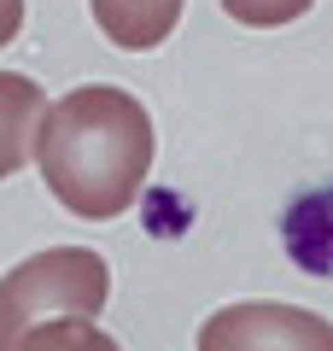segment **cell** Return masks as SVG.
<instances>
[{
    "label": "cell",
    "instance_id": "8",
    "mask_svg": "<svg viewBox=\"0 0 333 351\" xmlns=\"http://www.w3.org/2000/svg\"><path fill=\"white\" fill-rule=\"evenodd\" d=\"M24 29V0H0V47Z\"/></svg>",
    "mask_w": 333,
    "mask_h": 351
},
{
    "label": "cell",
    "instance_id": "4",
    "mask_svg": "<svg viewBox=\"0 0 333 351\" xmlns=\"http://www.w3.org/2000/svg\"><path fill=\"white\" fill-rule=\"evenodd\" d=\"M41 117H47V94H41V82L0 71V182L29 164L36 135H41Z\"/></svg>",
    "mask_w": 333,
    "mask_h": 351
},
{
    "label": "cell",
    "instance_id": "7",
    "mask_svg": "<svg viewBox=\"0 0 333 351\" xmlns=\"http://www.w3.org/2000/svg\"><path fill=\"white\" fill-rule=\"evenodd\" d=\"M316 0H222V12L234 18V24L246 29H275V24H293V18H304Z\"/></svg>",
    "mask_w": 333,
    "mask_h": 351
},
{
    "label": "cell",
    "instance_id": "6",
    "mask_svg": "<svg viewBox=\"0 0 333 351\" xmlns=\"http://www.w3.org/2000/svg\"><path fill=\"white\" fill-rule=\"evenodd\" d=\"M18 351H123L106 328H94L88 316H71V322H47L24 339Z\"/></svg>",
    "mask_w": 333,
    "mask_h": 351
},
{
    "label": "cell",
    "instance_id": "1",
    "mask_svg": "<svg viewBox=\"0 0 333 351\" xmlns=\"http://www.w3.org/2000/svg\"><path fill=\"white\" fill-rule=\"evenodd\" d=\"M47 193L82 223H111L140 199L152 176V117L111 82L71 88L47 106L36 135Z\"/></svg>",
    "mask_w": 333,
    "mask_h": 351
},
{
    "label": "cell",
    "instance_id": "5",
    "mask_svg": "<svg viewBox=\"0 0 333 351\" xmlns=\"http://www.w3.org/2000/svg\"><path fill=\"white\" fill-rule=\"evenodd\" d=\"M94 6V24L111 47L123 53H152L175 24H182L187 0H88Z\"/></svg>",
    "mask_w": 333,
    "mask_h": 351
},
{
    "label": "cell",
    "instance_id": "3",
    "mask_svg": "<svg viewBox=\"0 0 333 351\" xmlns=\"http://www.w3.org/2000/svg\"><path fill=\"white\" fill-rule=\"evenodd\" d=\"M199 351H333V322L298 304H228L205 316Z\"/></svg>",
    "mask_w": 333,
    "mask_h": 351
},
{
    "label": "cell",
    "instance_id": "2",
    "mask_svg": "<svg viewBox=\"0 0 333 351\" xmlns=\"http://www.w3.org/2000/svg\"><path fill=\"white\" fill-rule=\"evenodd\" d=\"M111 293V269L88 246H53L24 258L0 276V351H18L36 328L71 322V316H99Z\"/></svg>",
    "mask_w": 333,
    "mask_h": 351
}]
</instances>
